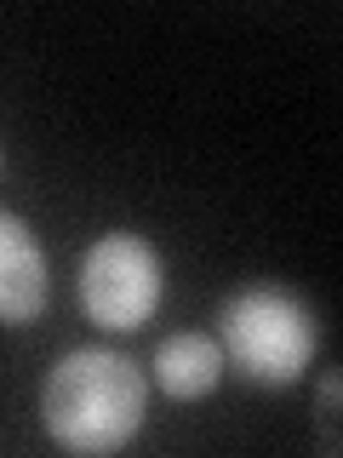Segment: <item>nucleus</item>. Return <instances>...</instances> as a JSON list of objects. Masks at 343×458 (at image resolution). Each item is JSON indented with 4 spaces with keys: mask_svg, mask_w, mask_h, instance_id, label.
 <instances>
[{
    "mask_svg": "<svg viewBox=\"0 0 343 458\" xmlns=\"http://www.w3.org/2000/svg\"><path fill=\"white\" fill-rule=\"evenodd\" d=\"M40 419L69 453H121L143 424V372L114 350H75L52 367Z\"/></svg>",
    "mask_w": 343,
    "mask_h": 458,
    "instance_id": "f257e3e1",
    "label": "nucleus"
},
{
    "mask_svg": "<svg viewBox=\"0 0 343 458\" xmlns=\"http://www.w3.org/2000/svg\"><path fill=\"white\" fill-rule=\"evenodd\" d=\"M229 361L257 384H292L314 361V315L280 286H247L223 304Z\"/></svg>",
    "mask_w": 343,
    "mask_h": 458,
    "instance_id": "f03ea898",
    "label": "nucleus"
},
{
    "mask_svg": "<svg viewBox=\"0 0 343 458\" xmlns=\"http://www.w3.org/2000/svg\"><path fill=\"white\" fill-rule=\"evenodd\" d=\"M80 304L97 327L132 333L161 304V258L138 235H104L80 264Z\"/></svg>",
    "mask_w": 343,
    "mask_h": 458,
    "instance_id": "7ed1b4c3",
    "label": "nucleus"
},
{
    "mask_svg": "<svg viewBox=\"0 0 343 458\" xmlns=\"http://www.w3.org/2000/svg\"><path fill=\"white\" fill-rule=\"evenodd\" d=\"M46 252L40 241L23 229V218L0 212V321L6 327H23L46 310Z\"/></svg>",
    "mask_w": 343,
    "mask_h": 458,
    "instance_id": "20e7f679",
    "label": "nucleus"
},
{
    "mask_svg": "<svg viewBox=\"0 0 343 458\" xmlns=\"http://www.w3.org/2000/svg\"><path fill=\"white\" fill-rule=\"evenodd\" d=\"M155 378H161L166 395L195 401L206 390H218L223 378V350L206 333H172L161 350H155Z\"/></svg>",
    "mask_w": 343,
    "mask_h": 458,
    "instance_id": "39448f33",
    "label": "nucleus"
}]
</instances>
